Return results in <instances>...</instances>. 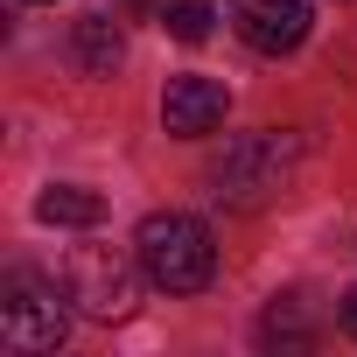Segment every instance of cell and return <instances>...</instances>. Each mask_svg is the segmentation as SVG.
I'll return each instance as SVG.
<instances>
[{
    "label": "cell",
    "mask_w": 357,
    "mask_h": 357,
    "mask_svg": "<svg viewBox=\"0 0 357 357\" xmlns=\"http://www.w3.org/2000/svg\"><path fill=\"white\" fill-rule=\"evenodd\" d=\"M294 168H301V140L294 133H238L218 161H211V197L225 211H266L273 197H287L294 183Z\"/></svg>",
    "instance_id": "cell-1"
},
{
    "label": "cell",
    "mask_w": 357,
    "mask_h": 357,
    "mask_svg": "<svg viewBox=\"0 0 357 357\" xmlns=\"http://www.w3.org/2000/svg\"><path fill=\"white\" fill-rule=\"evenodd\" d=\"M133 252H140V266H147V280H154L161 294H204V287L218 280V238H211V225L190 218V211H154V218H140Z\"/></svg>",
    "instance_id": "cell-2"
},
{
    "label": "cell",
    "mask_w": 357,
    "mask_h": 357,
    "mask_svg": "<svg viewBox=\"0 0 357 357\" xmlns=\"http://www.w3.org/2000/svg\"><path fill=\"white\" fill-rule=\"evenodd\" d=\"M70 308H77L70 287L15 266L8 280H0V343L22 350V357H43V350H56L70 336Z\"/></svg>",
    "instance_id": "cell-3"
},
{
    "label": "cell",
    "mask_w": 357,
    "mask_h": 357,
    "mask_svg": "<svg viewBox=\"0 0 357 357\" xmlns=\"http://www.w3.org/2000/svg\"><path fill=\"white\" fill-rule=\"evenodd\" d=\"M140 280H147L140 252L133 259L112 245H70L63 252V287H70L77 315H91V322H126L140 301Z\"/></svg>",
    "instance_id": "cell-4"
},
{
    "label": "cell",
    "mask_w": 357,
    "mask_h": 357,
    "mask_svg": "<svg viewBox=\"0 0 357 357\" xmlns=\"http://www.w3.org/2000/svg\"><path fill=\"white\" fill-rule=\"evenodd\" d=\"M231 22H238L245 50H259V56H287V50L308 43V22H315V15H308V0H238Z\"/></svg>",
    "instance_id": "cell-5"
},
{
    "label": "cell",
    "mask_w": 357,
    "mask_h": 357,
    "mask_svg": "<svg viewBox=\"0 0 357 357\" xmlns=\"http://www.w3.org/2000/svg\"><path fill=\"white\" fill-rule=\"evenodd\" d=\"M225 105H231V91H225L218 77H168V91H161V126H168L175 140H197V133L225 126Z\"/></svg>",
    "instance_id": "cell-6"
},
{
    "label": "cell",
    "mask_w": 357,
    "mask_h": 357,
    "mask_svg": "<svg viewBox=\"0 0 357 357\" xmlns=\"http://www.w3.org/2000/svg\"><path fill=\"white\" fill-rule=\"evenodd\" d=\"M63 56H70L77 77H112L126 63V36H119L112 15H77L70 36H63Z\"/></svg>",
    "instance_id": "cell-7"
},
{
    "label": "cell",
    "mask_w": 357,
    "mask_h": 357,
    "mask_svg": "<svg viewBox=\"0 0 357 357\" xmlns=\"http://www.w3.org/2000/svg\"><path fill=\"white\" fill-rule=\"evenodd\" d=\"M36 218H43V225H77V231H84V225L105 218V197H98V190H77V183H56V190L36 197Z\"/></svg>",
    "instance_id": "cell-8"
},
{
    "label": "cell",
    "mask_w": 357,
    "mask_h": 357,
    "mask_svg": "<svg viewBox=\"0 0 357 357\" xmlns=\"http://www.w3.org/2000/svg\"><path fill=\"white\" fill-rule=\"evenodd\" d=\"M259 343H280V350H308V322H301V301H273L259 315Z\"/></svg>",
    "instance_id": "cell-9"
},
{
    "label": "cell",
    "mask_w": 357,
    "mask_h": 357,
    "mask_svg": "<svg viewBox=\"0 0 357 357\" xmlns=\"http://www.w3.org/2000/svg\"><path fill=\"white\" fill-rule=\"evenodd\" d=\"M211 0H168V8H161V29L175 36V43H204L211 36Z\"/></svg>",
    "instance_id": "cell-10"
},
{
    "label": "cell",
    "mask_w": 357,
    "mask_h": 357,
    "mask_svg": "<svg viewBox=\"0 0 357 357\" xmlns=\"http://www.w3.org/2000/svg\"><path fill=\"white\" fill-rule=\"evenodd\" d=\"M336 322H343V329H350V336H357V287H350V294H343V301H336Z\"/></svg>",
    "instance_id": "cell-11"
},
{
    "label": "cell",
    "mask_w": 357,
    "mask_h": 357,
    "mask_svg": "<svg viewBox=\"0 0 357 357\" xmlns=\"http://www.w3.org/2000/svg\"><path fill=\"white\" fill-rule=\"evenodd\" d=\"M126 8H133V15H147V8H154V0H126Z\"/></svg>",
    "instance_id": "cell-12"
},
{
    "label": "cell",
    "mask_w": 357,
    "mask_h": 357,
    "mask_svg": "<svg viewBox=\"0 0 357 357\" xmlns=\"http://www.w3.org/2000/svg\"><path fill=\"white\" fill-rule=\"evenodd\" d=\"M36 8H56V0H36Z\"/></svg>",
    "instance_id": "cell-13"
}]
</instances>
